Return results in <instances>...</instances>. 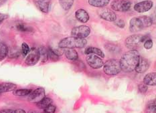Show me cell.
<instances>
[{
    "instance_id": "ffe728a7",
    "label": "cell",
    "mask_w": 156,
    "mask_h": 113,
    "mask_svg": "<svg viewBox=\"0 0 156 113\" xmlns=\"http://www.w3.org/2000/svg\"><path fill=\"white\" fill-rule=\"evenodd\" d=\"M110 2V0H89V3L95 8H104Z\"/></svg>"
},
{
    "instance_id": "2e32d148",
    "label": "cell",
    "mask_w": 156,
    "mask_h": 113,
    "mask_svg": "<svg viewBox=\"0 0 156 113\" xmlns=\"http://www.w3.org/2000/svg\"><path fill=\"white\" fill-rule=\"evenodd\" d=\"M63 51L67 59L72 61H76L79 58V54L75 50L72 48H63Z\"/></svg>"
},
{
    "instance_id": "8992f818",
    "label": "cell",
    "mask_w": 156,
    "mask_h": 113,
    "mask_svg": "<svg viewBox=\"0 0 156 113\" xmlns=\"http://www.w3.org/2000/svg\"><path fill=\"white\" fill-rule=\"evenodd\" d=\"M111 8L116 12H125L131 8V2L129 0H113L111 3Z\"/></svg>"
},
{
    "instance_id": "7c38bea8",
    "label": "cell",
    "mask_w": 156,
    "mask_h": 113,
    "mask_svg": "<svg viewBox=\"0 0 156 113\" xmlns=\"http://www.w3.org/2000/svg\"><path fill=\"white\" fill-rule=\"evenodd\" d=\"M150 64L148 60L140 56V60H139V62L135 70L139 74H143L148 70V68H150Z\"/></svg>"
},
{
    "instance_id": "836d02e7",
    "label": "cell",
    "mask_w": 156,
    "mask_h": 113,
    "mask_svg": "<svg viewBox=\"0 0 156 113\" xmlns=\"http://www.w3.org/2000/svg\"><path fill=\"white\" fill-rule=\"evenodd\" d=\"M115 25L118 26L119 28H123L125 27V22L122 19H119L117 20L116 19L115 21Z\"/></svg>"
},
{
    "instance_id": "9a60e30c",
    "label": "cell",
    "mask_w": 156,
    "mask_h": 113,
    "mask_svg": "<svg viewBox=\"0 0 156 113\" xmlns=\"http://www.w3.org/2000/svg\"><path fill=\"white\" fill-rule=\"evenodd\" d=\"M75 18L81 23H87L90 19L89 13L83 9H79L75 12Z\"/></svg>"
},
{
    "instance_id": "83f0119b",
    "label": "cell",
    "mask_w": 156,
    "mask_h": 113,
    "mask_svg": "<svg viewBox=\"0 0 156 113\" xmlns=\"http://www.w3.org/2000/svg\"><path fill=\"white\" fill-rule=\"evenodd\" d=\"M147 113H156L155 101L151 102L147 107Z\"/></svg>"
},
{
    "instance_id": "e0dca14e",
    "label": "cell",
    "mask_w": 156,
    "mask_h": 113,
    "mask_svg": "<svg viewBox=\"0 0 156 113\" xmlns=\"http://www.w3.org/2000/svg\"><path fill=\"white\" fill-rule=\"evenodd\" d=\"M144 84L147 86H155L156 84V74L150 72L147 74L144 78Z\"/></svg>"
},
{
    "instance_id": "8d00e7d4",
    "label": "cell",
    "mask_w": 156,
    "mask_h": 113,
    "mask_svg": "<svg viewBox=\"0 0 156 113\" xmlns=\"http://www.w3.org/2000/svg\"><path fill=\"white\" fill-rule=\"evenodd\" d=\"M13 113H26L24 110L23 109H17V110L13 111Z\"/></svg>"
},
{
    "instance_id": "3957f363",
    "label": "cell",
    "mask_w": 156,
    "mask_h": 113,
    "mask_svg": "<svg viewBox=\"0 0 156 113\" xmlns=\"http://www.w3.org/2000/svg\"><path fill=\"white\" fill-rule=\"evenodd\" d=\"M87 40L84 38H79L76 37H68L61 40L58 43L60 48H80L86 46Z\"/></svg>"
},
{
    "instance_id": "e575fe53",
    "label": "cell",
    "mask_w": 156,
    "mask_h": 113,
    "mask_svg": "<svg viewBox=\"0 0 156 113\" xmlns=\"http://www.w3.org/2000/svg\"><path fill=\"white\" fill-rule=\"evenodd\" d=\"M8 16L6 15V14H3V13H0V24L5 20L6 19L8 18Z\"/></svg>"
},
{
    "instance_id": "277c9868",
    "label": "cell",
    "mask_w": 156,
    "mask_h": 113,
    "mask_svg": "<svg viewBox=\"0 0 156 113\" xmlns=\"http://www.w3.org/2000/svg\"><path fill=\"white\" fill-rule=\"evenodd\" d=\"M103 70L105 73L109 75V76H114L120 73L121 71V68L120 66L119 61L116 59H111L107 60L103 64Z\"/></svg>"
},
{
    "instance_id": "8fae6325",
    "label": "cell",
    "mask_w": 156,
    "mask_h": 113,
    "mask_svg": "<svg viewBox=\"0 0 156 113\" xmlns=\"http://www.w3.org/2000/svg\"><path fill=\"white\" fill-rule=\"evenodd\" d=\"M153 7V2L146 0L136 3L134 5V10L138 13H145L150 10Z\"/></svg>"
},
{
    "instance_id": "1f68e13d",
    "label": "cell",
    "mask_w": 156,
    "mask_h": 113,
    "mask_svg": "<svg viewBox=\"0 0 156 113\" xmlns=\"http://www.w3.org/2000/svg\"><path fill=\"white\" fill-rule=\"evenodd\" d=\"M138 89L141 94H145L147 91V86L145 84H140L138 86Z\"/></svg>"
},
{
    "instance_id": "ab89813d",
    "label": "cell",
    "mask_w": 156,
    "mask_h": 113,
    "mask_svg": "<svg viewBox=\"0 0 156 113\" xmlns=\"http://www.w3.org/2000/svg\"><path fill=\"white\" fill-rule=\"evenodd\" d=\"M0 113H1V112H0Z\"/></svg>"
},
{
    "instance_id": "484cf974",
    "label": "cell",
    "mask_w": 156,
    "mask_h": 113,
    "mask_svg": "<svg viewBox=\"0 0 156 113\" xmlns=\"http://www.w3.org/2000/svg\"><path fill=\"white\" fill-rule=\"evenodd\" d=\"M16 30L20 32H32L33 28L23 23H19L16 26Z\"/></svg>"
},
{
    "instance_id": "4fadbf2b",
    "label": "cell",
    "mask_w": 156,
    "mask_h": 113,
    "mask_svg": "<svg viewBox=\"0 0 156 113\" xmlns=\"http://www.w3.org/2000/svg\"><path fill=\"white\" fill-rule=\"evenodd\" d=\"M34 3L40 11L44 13H48L50 5V0H34Z\"/></svg>"
},
{
    "instance_id": "52a82bcc",
    "label": "cell",
    "mask_w": 156,
    "mask_h": 113,
    "mask_svg": "<svg viewBox=\"0 0 156 113\" xmlns=\"http://www.w3.org/2000/svg\"><path fill=\"white\" fill-rule=\"evenodd\" d=\"M90 29L89 26H80L74 27L71 30V35L79 38H85L89 36Z\"/></svg>"
},
{
    "instance_id": "74e56055",
    "label": "cell",
    "mask_w": 156,
    "mask_h": 113,
    "mask_svg": "<svg viewBox=\"0 0 156 113\" xmlns=\"http://www.w3.org/2000/svg\"><path fill=\"white\" fill-rule=\"evenodd\" d=\"M7 2V0H0V6L4 4V3Z\"/></svg>"
},
{
    "instance_id": "f1b7e54d",
    "label": "cell",
    "mask_w": 156,
    "mask_h": 113,
    "mask_svg": "<svg viewBox=\"0 0 156 113\" xmlns=\"http://www.w3.org/2000/svg\"><path fill=\"white\" fill-rule=\"evenodd\" d=\"M30 52V49L29 46L26 43H23L22 44V50H21V52L22 54V55L23 56H26L29 54Z\"/></svg>"
},
{
    "instance_id": "6da1fadb",
    "label": "cell",
    "mask_w": 156,
    "mask_h": 113,
    "mask_svg": "<svg viewBox=\"0 0 156 113\" xmlns=\"http://www.w3.org/2000/svg\"><path fill=\"white\" fill-rule=\"evenodd\" d=\"M140 58V54L137 50H131L122 56L119 61L121 70L131 72L135 70Z\"/></svg>"
},
{
    "instance_id": "ac0fdd59",
    "label": "cell",
    "mask_w": 156,
    "mask_h": 113,
    "mask_svg": "<svg viewBox=\"0 0 156 113\" xmlns=\"http://www.w3.org/2000/svg\"><path fill=\"white\" fill-rule=\"evenodd\" d=\"M17 88V86L15 84L10 83H3L0 84V94L3 92L13 91Z\"/></svg>"
},
{
    "instance_id": "5bb4252c",
    "label": "cell",
    "mask_w": 156,
    "mask_h": 113,
    "mask_svg": "<svg viewBox=\"0 0 156 113\" xmlns=\"http://www.w3.org/2000/svg\"><path fill=\"white\" fill-rule=\"evenodd\" d=\"M101 18L108 22H115L117 19V16L115 13L108 9H102L99 12Z\"/></svg>"
},
{
    "instance_id": "d590c367",
    "label": "cell",
    "mask_w": 156,
    "mask_h": 113,
    "mask_svg": "<svg viewBox=\"0 0 156 113\" xmlns=\"http://www.w3.org/2000/svg\"><path fill=\"white\" fill-rule=\"evenodd\" d=\"M13 111L12 110V109H9V108H6V109H2V110L0 111L1 113H13Z\"/></svg>"
},
{
    "instance_id": "44dd1931",
    "label": "cell",
    "mask_w": 156,
    "mask_h": 113,
    "mask_svg": "<svg viewBox=\"0 0 156 113\" xmlns=\"http://www.w3.org/2000/svg\"><path fill=\"white\" fill-rule=\"evenodd\" d=\"M38 51L40 54V60H41V62L43 63L46 62L48 60V49L46 48L45 47L41 46L38 49Z\"/></svg>"
},
{
    "instance_id": "ba28073f",
    "label": "cell",
    "mask_w": 156,
    "mask_h": 113,
    "mask_svg": "<svg viewBox=\"0 0 156 113\" xmlns=\"http://www.w3.org/2000/svg\"><path fill=\"white\" fill-rule=\"evenodd\" d=\"M86 61L89 66L93 69H99L103 66V60L94 54H87Z\"/></svg>"
},
{
    "instance_id": "cb8c5ba5",
    "label": "cell",
    "mask_w": 156,
    "mask_h": 113,
    "mask_svg": "<svg viewBox=\"0 0 156 113\" xmlns=\"http://www.w3.org/2000/svg\"><path fill=\"white\" fill-rule=\"evenodd\" d=\"M8 47L5 44L0 42V62L4 60L5 57L8 56Z\"/></svg>"
},
{
    "instance_id": "f546056e",
    "label": "cell",
    "mask_w": 156,
    "mask_h": 113,
    "mask_svg": "<svg viewBox=\"0 0 156 113\" xmlns=\"http://www.w3.org/2000/svg\"><path fill=\"white\" fill-rule=\"evenodd\" d=\"M20 52L19 50H9L8 56L9 58H17L20 56Z\"/></svg>"
},
{
    "instance_id": "f35d334b",
    "label": "cell",
    "mask_w": 156,
    "mask_h": 113,
    "mask_svg": "<svg viewBox=\"0 0 156 113\" xmlns=\"http://www.w3.org/2000/svg\"><path fill=\"white\" fill-rule=\"evenodd\" d=\"M28 113H40V112H38V111H30L28 112Z\"/></svg>"
},
{
    "instance_id": "5b68a950",
    "label": "cell",
    "mask_w": 156,
    "mask_h": 113,
    "mask_svg": "<svg viewBox=\"0 0 156 113\" xmlns=\"http://www.w3.org/2000/svg\"><path fill=\"white\" fill-rule=\"evenodd\" d=\"M148 38V36H142L140 34H134L129 36L125 40V46L127 48L131 50H135L137 47L140 46V44L144 42L145 40Z\"/></svg>"
},
{
    "instance_id": "4316f807",
    "label": "cell",
    "mask_w": 156,
    "mask_h": 113,
    "mask_svg": "<svg viewBox=\"0 0 156 113\" xmlns=\"http://www.w3.org/2000/svg\"><path fill=\"white\" fill-rule=\"evenodd\" d=\"M48 49V55L49 59L52 62H57L59 60V56H57L56 54L54 52V51L52 50L50 47H49Z\"/></svg>"
},
{
    "instance_id": "d4e9b609",
    "label": "cell",
    "mask_w": 156,
    "mask_h": 113,
    "mask_svg": "<svg viewBox=\"0 0 156 113\" xmlns=\"http://www.w3.org/2000/svg\"><path fill=\"white\" fill-rule=\"evenodd\" d=\"M74 1V0H59V3L60 6L62 7V8L64 10L68 11L72 8Z\"/></svg>"
},
{
    "instance_id": "7a4b0ae2",
    "label": "cell",
    "mask_w": 156,
    "mask_h": 113,
    "mask_svg": "<svg viewBox=\"0 0 156 113\" xmlns=\"http://www.w3.org/2000/svg\"><path fill=\"white\" fill-rule=\"evenodd\" d=\"M153 24V19L148 16H140L133 18L129 23V30L131 32H137Z\"/></svg>"
},
{
    "instance_id": "9c48e42d",
    "label": "cell",
    "mask_w": 156,
    "mask_h": 113,
    "mask_svg": "<svg viewBox=\"0 0 156 113\" xmlns=\"http://www.w3.org/2000/svg\"><path fill=\"white\" fill-rule=\"evenodd\" d=\"M45 90L43 88H38L32 91L29 94L28 101L33 103H38L45 98Z\"/></svg>"
},
{
    "instance_id": "d6986e66",
    "label": "cell",
    "mask_w": 156,
    "mask_h": 113,
    "mask_svg": "<svg viewBox=\"0 0 156 113\" xmlns=\"http://www.w3.org/2000/svg\"><path fill=\"white\" fill-rule=\"evenodd\" d=\"M85 54H94L101 58L105 57V54L102 50L99 48L94 47H88L85 50Z\"/></svg>"
},
{
    "instance_id": "4dcf8cb0",
    "label": "cell",
    "mask_w": 156,
    "mask_h": 113,
    "mask_svg": "<svg viewBox=\"0 0 156 113\" xmlns=\"http://www.w3.org/2000/svg\"><path fill=\"white\" fill-rule=\"evenodd\" d=\"M56 106L53 105L52 104L48 106L46 108L44 109V113H54L56 112Z\"/></svg>"
},
{
    "instance_id": "7402d4cb",
    "label": "cell",
    "mask_w": 156,
    "mask_h": 113,
    "mask_svg": "<svg viewBox=\"0 0 156 113\" xmlns=\"http://www.w3.org/2000/svg\"><path fill=\"white\" fill-rule=\"evenodd\" d=\"M52 104V100L50 98H44L42 101H40L38 103H36L37 107L40 109H44L48 106Z\"/></svg>"
},
{
    "instance_id": "30bf717a",
    "label": "cell",
    "mask_w": 156,
    "mask_h": 113,
    "mask_svg": "<svg viewBox=\"0 0 156 113\" xmlns=\"http://www.w3.org/2000/svg\"><path fill=\"white\" fill-rule=\"evenodd\" d=\"M40 60V54L38 49L33 48L31 52H30L29 54L27 55L26 58L25 63L28 66H34Z\"/></svg>"
},
{
    "instance_id": "d6a6232c",
    "label": "cell",
    "mask_w": 156,
    "mask_h": 113,
    "mask_svg": "<svg viewBox=\"0 0 156 113\" xmlns=\"http://www.w3.org/2000/svg\"><path fill=\"white\" fill-rule=\"evenodd\" d=\"M153 41L150 39H147L144 42V48L145 49H151L153 47Z\"/></svg>"
},
{
    "instance_id": "603a6c76",
    "label": "cell",
    "mask_w": 156,
    "mask_h": 113,
    "mask_svg": "<svg viewBox=\"0 0 156 113\" xmlns=\"http://www.w3.org/2000/svg\"><path fill=\"white\" fill-rule=\"evenodd\" d=\"M32 90L31 89L28 88H20L16 89L13 91V94L15 96H18V97H23V96L29 95Z\"/></svg>"
}]
</instances>
